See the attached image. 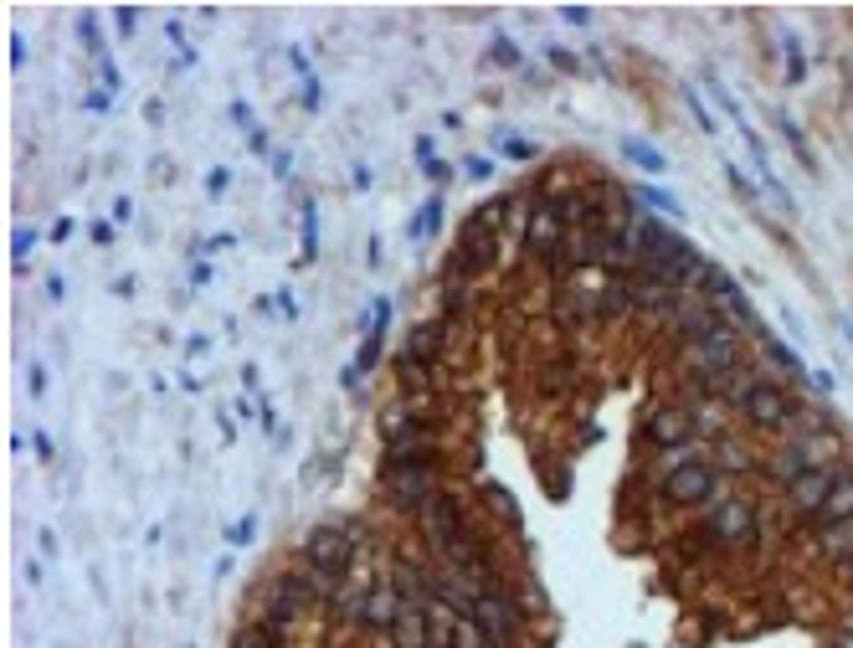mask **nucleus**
<instances>
[{
    "label": "nucleus",
    "mask_w": 853,
    "mask_h": 648,
    "mask_svg": "<svg viewBox=\"0 0 853 648\" xmlns=\"http://www.w3.org/2000/svg\"><path fill=\"white\" fill-rule=\"evenodd\" d=\"M720 391H725V402L740 406V417L751 422L755 432H786L796 422V412H802V402L786 391V381H771L755 365H740Z\"/></svg>",
    "instance_id": "f257e3e1"
},
{
    "label": "nucleus",
    "mask_w": 853,
    "mask_h": 648,
    "mask_svg": "<svg viewBox=\"0 0 853 648\" xmlns=\"http://www.w3.org/2000/svg\"><path fill=\"white\" fill-rule=\"evenodd\" d=\"M494 258H498V216H494V206H478V211L457 227V242H453V252L442 258V278H478V273H488L494 268Z\"/></svg>",
    "instance_id": "f03ea898"
},
{
    "label": "nucleus",
    "mask_w": 853,
    "mask_h": 648,
    "mask_svg": "<svg viewBox=\"0 0 853 648\" xmlns=\"http://www.w3.org/2000/svg\"><path fill=\"white\" fill-rule=\"evenodd\" d=\"M360 525L355 519H334V525H313L309 535H303V546H299V561L313 566L319 576H329V581H344V576L355 571V556H360Z\"/></svg>",
    "instance_id": "7ed1b4c3"
},
{
    "label": "nucleus",
    "mask_w": 853,
    "mask_h": 648,
    "mask_svg": "<svg viewBox=\"0 0 853 648\" xmlns=\"http://www.w3.org/2000/svg\"><path fill=\"white\" fill-rule=\"evenodd\" d=\"M683 365L694 371V386L704 391H720L730 381V375L745 365V345H740V330H730V324H720L714 334H704V340H694V345H683Z\"/></svg>",
    "instance_id": "20e7f679"
},
{
    "label": "nucleus",
    "mask_w": 853,
    "mask_h": 648,
    "mask_svg": "<svg viewBox=\"0 0 853 648\" xmlns=\"http://www.w3.org/2000/svg\"><path fill=\"white\" fill-rule=\"evenodd\" d=\"M416 530H422L432 556H442V550L457 546L463 535H473V515H468V504H463V494L442 484V489L426 499V509L416 515Z\"/></svg>",
    "instance_id": "39448f33"
},
{
    "label": "nucleus",
    "mask_w": 853,
    "mask_h": 648,
    "mask_svg": "<svg viewBox=\"0 0 853 648\" xmlns=\"http://www.w3.org/2000/svg\"><path fill=\"white\" fill-rule=\"evenodd\" d=\"M699 535H704L710 546H720V550H745V546H755V535H761L755 504L745 499V494L714 499V504H710V515H704V525H699Z\"/></svg>",
    "instance_id": "423d86ee"
},
{
    "label": "nucleus",
    "mask_w": 853,
    "mask_h": 648,
    "mask_svg": "<svg viewBox=\"0 0 853 648\" xmlns=\"http://www.w3.org/2000/svg\"><path fill=\"white\" fill-rule=\"evenodd\" d=\"M714 489H720V468H714L710 458H699V453H689L683 463H673L669 474H663V484H658V494H663L669 504H679V509L714 504Z\"/></svg>",
    "instance_id": "0eeeda50"
},
{
    "label": "nucleus",
    "mask_w": 853,
    "mask_h": 648,
    "mask_svg": "<svg viewBox=\"0 0 853 648\" xmlns=\"http://www.w3.org/2000/svg\"><path fill=\"white\" fill-rule=\"evenodd\" d=\"M827 453H833V432H786V443L771 453L766 474L776 478V484H792V478H802L807 468H823Z\"/></svg>",
    "instance_id": "6e6552de"
},
{
    "label": "nucleus",
    "mask_w": 853,
    "mask_h": 648,
    "mask_svg": "<svg viewBox=\"0 0 853 648\" xmlns=\"http://www.w3.org/2000/svg\"><path fill=\"white\" fill-rule=\"evenodd\" d=\"M442 489V468H396V474H381V494L396 515H422L426 499Z\"/></svg>",
    "instance_id": "1a4fd4ad"
},
{
    "label": "nucleus",
    "mask_w": 853,
    "mask_h": 648,
    "mask_svg": "<svg viewBox=\"0 0 853 648\" xmlns=\"http://www.w3.org/2000/svg\"><path fill=\"white\" fill-rule=\"evenodd\" d=\"M519 242H525V258H540V262L566 242V221H560V211H555L550 196H535V201H529L525 227H519Z\"/></svg>",
    "instance_id": "9d476101"
},
{
    "label": "nucleus",
    "mask_w": 853,
    "mask_h": 648,
    "mask_svg": "<svg viewBox=\"0 0 853 648\" xmlns=\"http://www.w3.org/2000/svg\"><path fill=\"white\" fill-rule=\"evenodd\" d=\"M391 648H442L437 618H432V602H401L396 622H391Z\"/></svg>",
    "instance_id": "9b49d317"
},
{
    "label": "nucleus",
    "mask_w": 853,
    "mask_h": 648,
    "mask_svg": "<svg viewBox=\"0 0 853 648\" xmlns=\"http://www.w3.org/2000/svg\"><path fill=\"white\" fill-rule=\"evenodd\" d=\"M447 345H453V324H447V319H422V324H412V330H406L401 355H412V360H422V365H432V371H437L442 360H447Z\"/></svg>",
    "instance_id": "f8f14e48"
},
{
    "label": "nucleus",
    "mask_w": 853,
    "mask_h": 648,
    "mask_svg": "<svg viewBox=\"0 0 853 648\" xmlns=\"http://www.w3.org/2000/svg\"><path fill=\"white\" fill-rule=\"evenodd\" d=\"M396 468H447V447H442V437L391 443L381 453V474H396Z\"/></svg>",
    "instance_id": "ddd939ff"
},
{
    "label": "nucleus",
    "mask_w": 853,
    "mask_h": 648,
    "mask_svg": "<svg viewBox=\"0 0 853 648\" xmlns=\"http://www.w3.org/2000/svg\"><path fill=\"white\" fill-rule=\"evenodd\" d=\"M648 437H653V447H663V453L694 447V437H699L694 412H689V406H658L653 417H648Z\"/></svg>",
    "instance_id": "4468645a"
},
{
    "label": "nucleus",
    "mask_w": 853,
    "mask_h": 648,
    "mask_svg": "<svg viewBox=\"0 0 853 648\" xmlns=\"http://www.w3.org/2000/svg\"><path fill=\"white\" fill-rule=\"evenodd\" d=\"M838 468H843V463H823V468H807L802 478H792V484H786V499H792L796 515L812 519L817 509H823V499H827V489H833Z\"/></svg>",
    "instance_id": "2eb2a0df"
},
{
    "label": "nucleus",
    "mask_w": 853,
    "mask_h": 648,
    "mask_svg": "<svg viewBox=\"0 0 853 648\" xmlns=\"http://www.w3.org/2000/svg\"><path fill=\"white\" fill-rule=\"evenodd\" d=\"M812 525L817 530H843V525H853V468H838V478H833V489H827L823 509L812 515Z\"/></svg>",
    "instance_id": "dca6fc26"
},
{
    "label": "nucleus",
    "mask_w": 853,
    "mask_h": 648,
    "mask_svg": "<svg viewBox=\"0 0 853 648\" xmlns=\"http://www.w3.org/2000/svg\"><path fill=\"white\" fill-rule=\"evenodd\" d=\"M396 612H401V591L391 587V581H375V587L365 591V607H360L355 628H365V633H391Z\"/></svg>",
    "instance_id": "f3484780"
},
{
    "label": "nucleus",
    "mask_w": 853,
    "mask_h": 648,
    "mask_svg": "<svg viewBox=\"0 0 853 648\" xmlns=\"http://www.w3.org/2000/svg\"><path fill=\"white\" fill-rule=\"evenodd\" d=\"M288 633L293 622H278V618H247L231 638V648H288Z\"/></svg>",
    "instance_id": "a211bd4d"
},
{
    "label": "nucleus",
    "mask_w": 853,
    "mask_h": 648,
    "mask_svg": "<svg viewBox=\"0 0 853 648\" xmlns=\"http://www.w3.org/2000/svg\"><path fill=\"white\" fill-rule=\"evenodd\" d=\"M391 371H396L401 396H432V391H437V371L422 365V360H412V355H401V350H396V360H391Z\"/></svg>",
    "instance_id": "6ab92c4d"
},
{
    "label": "nucleus",
    "mask_w": 853,
    "mask_h": 648,
    "mask_svg": "<svg viewBox=\"0 0 853 648\" xmlns=\"http://www.w3.org/2000/svg\"><path fill=\"white\" fill-rule=\"evenodd\" d=\"M632 314V283L627 278H607L597 288V324H617Z\"/></svg>",
    "instance_id": "aec40b11"
},
{
    "label": "nucleus",
    "mask_w": 853,
    "mask_h": 648,
    "mask_svg": "<svg viewBox=\"0 0 853 648\" xmlns=\"http://www.w3.org/2000/svg\"><path fill=\"white\" fill-rule=\"evenodd\" d=\"M755 340H761V355H766V360H771V365H776L782 375H807V365L796 360V350H792V345H782V340H776L771 330H761Z\"/></svg>",
    "instance_id": "412c9836"
},
{
    "label": "nucleus",
    "mask_w": 853,
    "mask_h": 648,
    "mask_svg": "<svg viewBox=\"0 0 853 648\" xmlns=\"http://www.w3.org/2000/svg\"><path fill=\"white\" fill-rule=\"evenodd\" d=\"M437 309H442V319H447V324H453V319H463V314H468V283H463V278H442Z\"/></svg>",
    "instance_id": "4be33fe9"
},
{
    "label": "nucleus",
    "mask_w": 853,
    "mask_h": 648,
    "mask_svg": "<svg viewBox=\"0 0 853 648\" xmlns=\"http://www.w3.org/2000/svg\"><path fill=\"white\" fill-rule=\"evenodd\" d=\"M622 155L632 159L638 170H648V175H663V170H669V159L658 155L653 144H642V139H622Z\"/></svg>",
    "instance_id": "5701e85b"
},
{
    "label": "nucleus",
    "mask_w": 853,
    "mask_h": 648,
    "mask_svg": "<svg viewBox=\"0 0 853 648\" xmlns=\"http://www.w3.org/2000/svg\"><path fill=\"white\" fill-rule=\"evenodd\" d=\"M478 494H484V504H494V515L504 519L509 530H514V525H519V504L509 499V489H498V484H484V489H478Z\"/></svg>",
    "instance_id": "b1692460"
},
{
    "label": "nucleus",
    "mask_w": 853,
    "mask_h": 648,
    "mask_svg": "<svg viewBox=\"0 0 853 648\" xmlns=\"http://www.w3.org/2000/svg\"><path fill=\"white\" fill-rule=\"evenodd\" d=\"M638 201L648 206V216H683V206L673 201L669 190H658V186H638Z\"/></svg>",
    "instance_id": "393cba45"
},
{
    "label": "nucleus",
    "mask_w": 853,
    "mask_h": 648,
    "mask_svg": "<svg viewBox=\"0 0 853 648\" xmlns=\"http://www.w3.org/2000/svg\"><path fill=\"white\" fill-rule=\"evenodd\" d=\"M704 87H710V93H714V103H720V108H725V114L735 118V129H745V108H740V103H735V93H730V87L720 83L714 72H704Z\"/></svg>",
    "instance_id": "a878e982"
},
{
    "label": "nucleus",
    "mask_w": 853,
    "mask_h": 648,
    "mask_svg": "<svg viewBox=\"0 0 853 648\" xmlns=\"http://www.w3.org/2000/svg\"><path fill=\"white\" fill-rule=\"evenodd\" d=\"M77 31H83V46H87V57H93V62H103V36H98V15H93V11H83V15H77Z\"/></svg>",
    "instance_id": "bb28decb"
},
{
    "label": "nucleus",
    "mask_w": 853,
    "mask_h": 648,
    "mask_svg": "<svg viewBox=\"0 0 853 648\" xmlns=\"http://www.w3.org/2000/svg\"><path fill=\"white\" fill-rule=\"evenodd\" d=\"M437 221H442V196H432V201L416 211V221H412V237H432L437 231Z\"/></svg>",
    "instance_id": "cd10ccee"
},
{
    "label": "nucleus",
    "mask_w": 853,
    "mask_h": 648,
    "mask_svg": "<svg viewBox=\"0 0 853 648\" xmlns=\"http://www.w3.org/2000/svg\"><path fill=\"white\" fill-rule=\"evenodd\" d=\"M782 52H786V83H802V77H807V62H802L796 36H782Z\"/></svg>",
    "instance_id": "c85d7f7f"
},
{
    "label": "nucleus",
    "mask_w": 853,
    "mask_h": 648,
    "mask_svg": "<svg viewBox=\"0 0 853 648\" xmlns=\"http://www.w3.org/2000/svg\"><path fill=\"white\" fill-rule=\"evenodd\" d=\"M776 129L786 134V144H792V149H796V159H802L807 170H817V165H812V155H807V139H802V129H796L792 118H776Z\"/></svg>",
    "instance_id": "c756f323"
},
{
    "label": "nucleus",
    "mask_w": 853,
    "mask_h": 648,
    "mask_svg": "<svg viewBox=\"0 0 853 648\" xmlns=\"http://www.w3.org/2000/svg\"><path fill=\"white\" fill-rule=\"evenodd\" d=\"M319 252V216H313V206L303 201V262Z\"/></svg>",
    "instance_id": "7c9ffc66"
},
{
    "label": "nucleus",
    "mask_w": 853,
    "mask_h": 648,
    "mask_svg": "<svg viewBox=\"0 0 853 648\" xmlns=\"http://www.w3.org/2000/svg\"><path fill=\"white\" fill-rule=\"evenodd\" d=\"M381 340H385V334H365V345H360V355H355V371L360 375L375 371V360H381Z\"/></svg>",
    "instance_id": "2f4dec72"
},
{
    "label": "nucleus",
    "mask_w": 853,
    "mask_h": 648,
    "mask_svg": "<svg viewBox=\"0 0 853 648\" xmlns=\"http://www.w3.org/2000/svg\"><path fill=\"white\" fill-rule=\"evenodd\" d=\"M725 175H730V186H735V190H740V196H745V201H751V206H755V201H761V190H755V186H751V175H745V170H740V165H735V159H730V165H725Z\"/></svg>",
    "instance_id": "473e14b6"
},
{
    "label": "nucleus",
    "mask_w": 853,
    "mask_h": 648,
    "mask_svg": "<svg viewBox=\"0 0 853 648\" xmlns=\"http://www.w3.org/2000/svg\"><path fill=\"white\" fill-rule=\"evenodd\" d=\"M252 535H257V519H252V515H242V519H237V525L227 530V540H231V546H247Z\"/></svg>",
    "instance_id": "72a5a7b5"
},
{
    "label": "nucleus",
    "mask_w": 853,
    "mask_h": 648,
    "mask_svg": "<svg viewBox=\"0 0 853 648\" xmlns=\"http://www.w3.org/2000/svg\"><path fill=\"white\" fill-rule=\"evenodd\" d=\"M488 52H494L498 67H514V62H519V52L509 46V36H494V46H488Z\"/></svg>",
    "instance_id": "f704fd0d"
},
{
    "label": "nucleus",
    "mask_w": 853,
    "mask_h": 648,
    "mask_svg": "<svg viewBox=\"0 0 853 648\" xmlns=\"http://www.w3.org/2000/svg\"><path fill=\"white\" fill-rule=\"evenodd\" d=\"M498 144H504V155H509V159H535V144H529V139H514V134H509V139H498Z\"/></svg>",
    "instance_id": "c9c22d12"
},
{
    "label": "nucleus",
    "mask_w": 853,
    "mask_h": 648,
    "mask_svg": "<svg viewBox=\"0 0 853 648\" xmlns=\"http://www.w3.org/2000/svg\"><path fill=\"white\" fill-rule=\"evenodd\" d=\"M683 98H689V108H694V124H699V129H704V134H714V118H710V108H704V103L694 98V87H689Z\"/></svg>",
    "instance_id": "e433bc0d"
},
{
    "label": "nucleus",
    "mask_w": 853,
    "mask_h": 648,
    "mask_svg": "<svg viewBox=\"0 0 853 648\" xmlns=\"http://www.w3.org/2000/svg\"><path fill=\"white\" fill-rule=\"evenodd\" d=\"M98 77H103V87H108V93H118V87H124V77H118V67L108 57L98 62Z\"/></svg>",
    "instance_id": "4c0bfd02"
},
{
    "label": "nucleus",
    "mask_w": 853,
    "mask_h": 648,
    "mask_svg": "<svg viewBox=\"0 0 853 648\" xmlns=\"http://www.w3.org/2000/svg\"><path fill=\"white\" fill-rule=\"evenodd\" d=\"M468 175H473V180H488V175H494V159H488V155H473V159H468Z\"/></svg>",
    "instance_id": "58836bf2"
},
{
    "label": "nucleus",
    "mask_w": 853,
    "mask_h": 648,
    "mask_svg": "<svg viewBox=\"0 0 853 648\" xmlns=\"http://www.w3.org/2000/svg\"><path fill=\"white\" fill-rule=\"evenodd\" d=\"M31 247H36V231H15V242H11V252H15V258H26Z\"/></svg>",
    "instance_id": "ea45409f"
},
{
    "label": "nucleus",
    "mask_w": 853,
    "mask_h": 648,
    "mask_svg": "<svg viewBox=\"0 0 853 648\" xmlns=\"http://www.w3.org/2000/svg\"><path fill=\"white\" fill-rule=\"evenodd\" d=\"M118 36H134V26H139V11H118Z\"/></svg>",
    "instance_id": "a19ab883"
},
{
    "label": "nucleus",
    "mask_w": 853,
    "mask_h": 648,
    "mask_svg": "<svg viewBox=\"0 0 853 648\" xmlns=\"http://www.w3.org/2000/svg\"><path fill=\"white\" fill-rule=\"evenodd\" d=\"M426 175H432V180H453V165H447V159H426Z\"/></svg>",
    "instance_id": "79ce46f5"
},
{
    "label": "nucleus",
    "mask_w": 853,
    "mask_h": 648,
    "mask_svg": "<svg viewBox=\"0 0 853 648\" xmlns=\"http://www.w3.org/2000/svg\"><path fill=\"white\" fill-rule=\"evenodd\" d=\"M231 118H237L242 129H257V124H252V108H247V103H231Z\"/></svg>",
    "instance_id": "37998d69"
},
{
    "label": "nucleus",
    "mask_w": 853,
    "mask_h": 648,
    "mask_svg": "<svg viewBox=\"0 0 853 648\" xmlns=\"http://www.w3.org/2000/svg\"><path fill=\"white\" fill-rule=\"evenodd\" d=\"M303 108H319V83L313 77H303Z\"/></svg>",
    "instance_id": "c03bdc74"
},
{
    "label": "nucleus",
    "mask_w": 853,
    "mask_h": 648,
    "mask_svg": "<svg viewBox=\"0 0 853 648\" xmlns=\"http://www.w3.org/2000/svg\"><path fill=\"white\" fill-rule=\"evenodd\" d=\"M293 170V155H288V149H278V155H272V175H288Z\"/></svg>",
    "instance_id": "a18cd8bd"
},
{
    "label": "nucleus",
    "mask_w": 853,
    "mask_h": 648,
    "mask_svg": "<svg viewBox=\"0 0 853 648\" xmlns=\"http://www.w3.org/2000/svg\"><path fill=\"white\" fill-rule=\"evenodd\" d=\"M227 180H231L227 170H211V180H206V190H211V196H221V190H227Z\"/></svg>",
    "instance_id": "49530a36"
},
{
    "label": "nucleus",
    "mask_w": 853,
    "mask_h": 648,
    "mask_svg": "<svg viewBox=\"0 0 853 648\" xmlns=\"http://www.w3.org/2000/svg\"><path fill=\"white\" fill-rule=\"evenodd\" d=\"M31 447H36V458H52V437H46V432H36V437H31Z\"/></svg>",
    "instance_id": "de8ad7c7"
},
{
    "label": "nucleus",
    "mask_w": 853,
    "mask_h": 648,
    "mask_svg": "<svg viewBox=\"0 0 853 648\" xmlns=\"http://www.w3.org/2000/svg\"><path fill=\"white\" fill-rule=\"evenodd\" d=\"M190 283L206 288V283H211V268H206V262H196V268H190Z\"/></svg>",
    "instance_id": "09e8293b"
},
{
    "label": "nucleus",
    "mask_w": 853,
    "mask_h": 648,
    "mask_svg": "<svg viewBox=\"0 0 853 648\" xmlns=\"http://www.w3.org/2000/svg\"><path fill=\"white\" fill-rule=\"evenodd\" d=\"M83 103H87V108H93V114H103V108H108V93H87Z\"/></svg>",
    "instance_id": "8fccbe9b"
},
{
    "label": "nucleus",
    "mask_w": 853,
    "mask_h": 648,
    "mask_svg": "<svg viewBox=\"0 0 853 648\" xmlns=\"http://www.w3.org/2000/svg\"><path fill=\"white\" fill-rule=\"evenodd\" d=\"M31 391H36V396H46V371H42V365L31 371Z\"/></svg>",
    "instance_id": "3c124183"
},
{
    "label": "nucleus",
    "mask_w": 853,
    "mask_h": 648,
    "mask_svg": "<svg viewBox=\"0 0 853 648\" xmlns=\"http://www.w3.org/2000/svg\"><path fill=\"white\" fill-rule=\"evenodd\" d=\"M550 62L555 67H566V72H576V57H570V52H550Z\"/></svg>",
    "instance_id": "603ef678"
},
{
    "label": "nucleus",
    "mask_w": 853,
    "mask_h": 648,
    "mask_svg": "<svg viewBox=\"0 0 853 648\" xmlns=\"http://www.w3.org/2000/svg\"><path fill=\"white\" fill-rule=\"evenodd\" d=\"M848 571H853V550H848Z\"/></svg>",
    "instance_id": "864d4df0"
},
{
    "label": "nucleus",
    "mask_w": 853,
    "mask_h": 648,
    "mask_svg": "<svg viewBox=\"0 0 853 648\" xmlns=\"http://www.w3.org/2000/svg\"><path fill=\"white\" fill-rule=\"evenodd\" d=\"M442 648H457V643H442Z\"/></svg>",
    "instance_id": "5fc2aeb1"
}]
</instances>
